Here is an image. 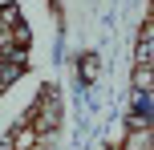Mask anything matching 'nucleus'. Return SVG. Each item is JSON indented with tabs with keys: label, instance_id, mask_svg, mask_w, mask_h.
<instances>
[{
	"label": "nucleus",
	"instance_id": "f257e3e1",
	"mask_svg": "<svg viewBox=\"0 0 154 150\" xmlns=\"http://www.w3.org/2000/svg\"><path fill=\"white\" fill-rule=\"evenodd\" d=\"M57 134H61V93L53 85H45L37 93V102L24 110V118L8 130L0 150H53Z\"/></svg>",
	"mask_w": 154,
	"mask_h": 150
},
{
	"label": "nucleus",
	"instance_id": "f03ea898",
	"mask_svg": "<svg viewBox=\"0 0 154 150\" xmlns=\"http://www.w3.org/2000/svg\"><path fill=\"white\" fill-rule=\"evenodd\" d=\"M118 150H150V126H146V122H134L130 134H126V142Z\"/></svg>",
	"mask_w": 154,
	"mask_h": 150
}]
</instances>
